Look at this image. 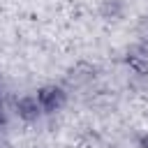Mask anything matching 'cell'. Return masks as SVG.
Wrapping results in <instances>:
<instances>
[{
	"label": "cell",
	"instance_id": "1",
	"mask_svg": "<svg viewBox=\"0 0 148 148\" xmlns=\"http://www.w3.org/2000/svg\"><path fill=\"white\" fill-rule=\"evenodd\" d=\"M37 99L44 106V113H53L58 109L65 106L67 102V90L60 86H44L42 90H37Z\"/></svg>",
	"mask_w": 148,
	"mask_h": 148
},
{
	"label": "cell",
	"instance_id": "2",
	"mask_svg": "<svg viewBox=\"0 0 148 148\" xmlns=\"http://www.w3.org/2000/svg\"><path fill=\"white\" fill-rule=\"evenodd\" d=\"M16 113H18V118H23L25 123H32V120H37V118L44 113V106L39 104L37 95H28V97H21V99L16 102Z\"/></svg>",
	"mask_w": 148,
	"mask_h": 148
},
{
	"label": "cell",
	"instance_id": "3",
	"mask_svg": "<svg viewBox=\"0 0 148 148\" xmlns=\"http://www.w3.org/2000/svg\"><path fill=\"white\" fill-rule=\"evenodd\" d=\"M143 146H146V148H148V136H143Z\"/></svg>",
	"mask_w": 148,
	"mask_h": 148
},
{
	"label": "cell",
	"instance_id": "4",
	"mask_svg": "<svg viewBox=\"0 0 148 148\" xmlns=\"http://www.w3.org/2000/svg\"><path fill=\"white\" fill-rule=\"evenodd\" d=\"M0 95H2V86H0Z\"/></svg>",
	"mask_w": 148,
	"mask_h": 148
}]
</instances>
